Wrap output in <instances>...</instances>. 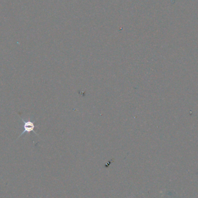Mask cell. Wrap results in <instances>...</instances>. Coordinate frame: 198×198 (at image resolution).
Wrapping results in <instances>:
<instances>
[{
  "label": "cell",
  "mask_w": 198,
  "mask_h": 198,
  "mask_svg": "<svg viewBox=\"0 0 198 198\" xmlns=\"http://www.w3.org/2000/svg\"><path fill=\"white\" fill-rule=\"evenodd\" d=\"M20 118H21L23 122L24 130H23V132H22V133L20 134V136H19L18 138L22 136V135L24 134L25 133L30 134V132H34L35 134L38 135V134L34 131V128H35V125H34V122L31 121L30 119H29L27 121H25L24 119H23V118L21 117H20Z\"/></svg>",
  "instance_id": "obj_1"
}]
</instances>
